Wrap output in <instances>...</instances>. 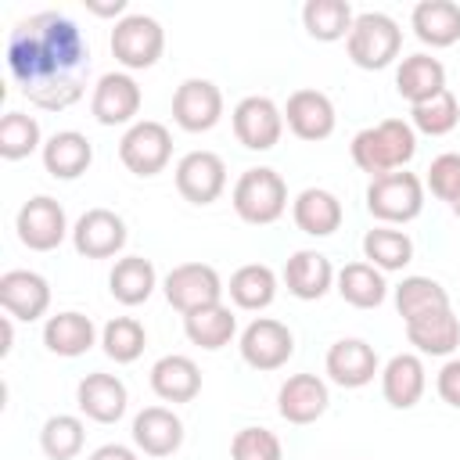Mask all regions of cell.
<instances>
[{"label":"cell","mask_w":460,"mask_h":460,"mask_svg":"<svg viewBox=\"0 0 460 460\" xmlns=\"http://www.w3.org/2000/svg\"><path fill=\"white\" fill-rule=\"evenodd\" d=\"M226 295H230V302H234L237 309L259 313V309L273 305V298H277V273H273L266 262L237 266V270L230 273Z\"/></svg>","instance_id":"33"},{"label":"cell","mask_w":460,"mask_h":460,"mask_svg":"<svg viewBox=\"0 0 460 460\" xmlns=\"http://www.w3.org/2000/svg\"><path fill=\"white\" fill-rule=\"evenodd\" d=\"M176 190L180 198H187L190 205H212L223 190H226V162L216 151H187L176 169Z\"/></svg>","instance_id":"15"},{"label":"cell","mask_w":460,"mask_h":460,"mask_svg":"<svg viewBox=\"0 0 460 460\" xmlns=\"http://www.w3.org/2000/svg\"><path fill=\"white\" fill-rule=\"evenodd\" d=\"M75 406L86 420L93 424H115L126 417V406H129V392L122 385V377L115 374H86L79 385H75Z\"/></svg>","instance_id":"18"},{"label":"cell","mask_w":460,"mask_h":460,"mask_svg":"<svg viewBox=\"0 0 460 460\" xmlns=\"http://www.w3.org/2000/svg\"><path fill=\"white\" fill-rule=\"evenodd\" d=\"M140 104H144V93L129 72H104L90 93V115L101 126H126L129 129L140 115Z\"/></svg>","instance_id":"12"},{"label":"cell","mask_w":460,"mask_h":460,"mask_svg":"<svg viewBox=\"0 0 460 460\" xmlns=\"http://www.w3.org/2000/svg\"><path fill=\"white\" fill-rule=\"evenodd\" d=\"M406 338L420 356H453V349L460 345V316L453 313V305L431 309L417 320H406Z\"/></svg>","instance_id":"27"},{"label":"cell","mask_w":460,"mask_h":460,"mask_svg":"<svg viewBox=\"0 0 460 460\" xmlns=\"http://www.w3.org/2000/svg\"><path fill=\"white\" fill-rule=\"evenodd\" d=\"M0 305L14 320H40L50 309V284L36 270H7L0 277Z\"/></svg>","instance_id":"19"},{"label":"cell","mask_w":460,"mask_h":460,"mask_svg":"<svg viewBox=\"0 0 460 460\" xmlns=\"http://www.w3.org/2000/svg\"><path fill=\"white\" fill-rule=\"evenodd\" d=\"M456 122H460V97L449 86L410 108V126L417 133H428V137H446L456 129Z\"/></svg>","instance_id":"39"},{"label":"cell","mask_w":460,"mask_h":460,"mask_svg":"<svg viewBox=\"0 0 460 460\" xmlns=\"http://www.w3.org/2000/svg\"><path fill=\"white\" fill-rule=\"evenodd\" d=\"M223 119V90L212 79L190 75L172 93V122L187 133H208Z\"/></svg>","instance_id":"13"},{"label":"cell","mask_w":460,"mask_h":460,"mask_svg":"<svg viewBox=\"0 0 460 460\" xmlns=\"http://www.w3.org/2000/svg\"><path fill=\"white\" fill-rule=\"evenodd\" d=\"M449 208H453V216H456V219H460V198H456V201H453V205H449Z\"/></svg>","instance_id":"48"},{"label":"cell","mask_w":460,"mask_h":460,"mask_svg":"<svg viewBox=\"0 0 460 460\" xmlns=\"http://www.w3.org/2000/svg\"><path fill=\"white\" fill-rule=\"evenodd\" d=\"M367 212L385 226L417 219L424 212V180L406 169L374 176L367 187Z\"/></svg>","instance_id":"5"},{"label":"cell","mask_w":460,"mask_h":460,"mask_svg":"<svg viewBox=\"0 0 460 460\" xmlns=\"http://www.w3.org/2000/svg\"><path fill=\"white\" fill-rule=\"evenodd\" d=\"M7 68L36 108L65 111L83 97L90 47L72 18L58 11H40L11 29Z\"/></svg>","instance_id":"1"},{"label":"cell","mask_w":460,"mask_h":460,"mask_svg":"<svg viewBox=\"0 0 460 460\" xmlns=\"http://www.w3.org/2000/svg\"><path fill=\"white\" fill-rule=\"evenodd\" d=\"M151 392L162 399V402H190L198 399L201 392V370L190 356L183 352H169L162 359H155L151 367Z\"/></svg>","instance_id":"26"},{"label":"cell","mask_w":460,"mask_h":460,"mask_svg":"<svg viewBox=\"0 0 460 460\" xmlns=\"http://www.w3.org/2000/svg\"><path fill=\"white\" fill-rule=\"evenodd\" d=\"M43 169L54 180H79L93 165V144L79 129H58L43 144Z\"/></svg>","instance_id":"24"},{"label":"cell","mask_w":460,"mask_h":460,"mask_svg":"<svg viewBox=\"0 0 460 460\" xmlns=\"http://www.w3.org/2000/svg\"><path fill=\"white\" fill-rule=\"evenodd\" d=\"M144 345H147V331H144V323L133 320V316H111V320L101 327V349H104V356L115 359V363H133V359H140Z\"/></svg>","instance_id":"41"},{"label":"cell","mask_w":460,"mask_h":460,"mask_svg":"<svg viewBox=\"0 0 460 460\" xmlns=\"http://www.w3.org/2000/svg\"><path fill=\"white\" fill-rule=\"evenodd\" d=\"M410 29L424 47H453L460 40V4L420 0L410 11Z\"/></svg>","instance_id":"29"},{"label":"cell","mask_w":460,"mask_h":460,"mask_svg":"<svg viewBox=\"0 0 460 460\" xmlns=\"http://www.w3.org/2000/svg\"><path fill=\"white\" fill-rule=\"evenodd\" d=\"M363 262H370L381 273H399L413 262V241L406 230L395 226H374L363 234Z\"/></svg>","instance_id":"35"},{"label":"cell","mask_w":460,"mask_h":460,"mask_svg":"<svg viewBox=\"0 0 460 460\" xmlns=\"http://www.w3.org/2000/svg\"><path fill=\"white\" fill-rule=\"evenodd\" d=\"M234 212L237 219L252 223V226H270L284 216L288 208V183L277 169L270 165H252L237 176L234 190H230Z\"/></svg>","instance_id":"3"},{"label":"cell","mask_w":460,"mask_h":460,"mask_svg":"<svg viewBox=\"0 0 460 460\" xmlns=\"http://www.w3.org/2000/svg\"><path fill=\"white\" fill-rule=\"evenodd\" d=\"M230 460H284V446L270 428H241L230 442Z\"/></svg>","instance_id":"42"},{"label":"cell","mask_w":460,"mask_h":460,"mask_svg":"<svg viewBox=\"0 0 460 460\" xmlns=\"http://www.w3.org/2000/svg\"><path fill=\"white\" fill-rule=\"evenodd\" d=\"M158 288L155 262L144 255H122L108 273V291L122 305H144Z\"/></svg>","instance_id":"32"},{"label":"cell","mask_w":460,"mask_h":460,"mask_svg":"<svg viewBox=\"0 0 460 460\" xmlns=\"http://www.w3.org/2000/svg\"><path fill=\"white\" fill-rule=\"evenodd\" d=\"M331 406V388L316 374H291L277 388V413L288 424H313L327 413Z\"/></svg>","instance_id":"20"},{"label":"cell","mask_w":460,"mask_h":460,"mask_svg":"<svg viewBox=\"0 0 460 460\" xmlns=\"http://www.w3.org/2000/svg\"><path fill=\"white\" fill-rule=\"evenodd\" d=\"M86 11L90 14H97V18H115V22H122L129 11H126V0H108V4H101V0H86Z\"/></svg>","instance_id":"46"},{"label":"cell","mask_w":460,"mask_h":460,"mask_svg":"<svg viewBox=\"0 0 460 460\" xmlns=\"http://www.w3.org/2000/svg\"><path fill=\"white\" fill-rule=\"evenodd\" d=\"M323 370L338 388H363L381 374V359H377L370 341L338 338L323 356Z\"/></svg>","instance_id":"17"},{"label":"cell","mask_w":460,"mask_h":460,"mask_svg":"<svg viewBox=\"0 0 460 460\" xmlns=\"http://www.w3.org/2000/svg\"><path fill=\"white\" fill-rule=\"evenodd\" d=\"M349 151H352V162L374 180L410 165V158L417 155V129L406 119H381L377 126L359 129Z\"/></svg>","instance_id":"2"},{"label":"cell","mask_w":460,"mask_h":460,"mask_svg":"<svg viewBox=\"0 0 460 460\" xmlns=\"http://www.w3.org/2000/svg\"><path fill=\"white\" fill-rule=\"evenodd\" d=\"M291 219L309 237H331L341 226L345 208H341L338 194H331L327 187H305L291 201Z\"/></svg>","instance_id":"25"},{"label":"cell","mask_w":460,"mask_h":460,"mask_svg":"<svg viewBox=\"0 0 460 460\" xmlns=\"http://www.w3.org/2000/svg\"><path fill=\"white\" fill-rule=\"evenodd\" d=\"M230 122H234V137L241 147L273 151L284 133V108H277V101L266 93H248L234 104Z\"/></svg>","instance_id":"8"},{"label":"cell","mask_w":460,"mask_h":460,"mask_svg":"<svg viewBox=\"0 0 460 460\" xmlns=\"http://www.w3.org/2000/svg\"><path fill=\"white\" fill-rule=\"evenodd\" d=\"M11 320H14V316H4V320H0V338H4L0 356H7V352H11V345H14V327H11Z\"/></svg>","instance_id":"47"},{"label":"cell","mask_w":460,"mask_h":460,"mask_svg":"<svg viewBox=\"0 0 460 460\" xmlns=\"http://www.w3.org/2000/svg\"><path fill=\"white\" fill-rule=\"evenodd\" d=\"M381 395L388 406L395 410H413L428 388V370L424 359L417 352H395L385 367H381Z\"/></svg>","instance_id":"21"},{"label":"cell","mask_w":460,"mask_h":460,"mask_svg":"<svg viewBox=\"0 0 460 460\" xmlns=\"http://www.w3.org/2000/svg\"><path fill=\"white\" fill-rule=\"evenodd\" d=\"M97 327L86 313L79 309H65V313H54L47 316L43 323V345L54 352V356H65V359H75L83 352H90L97 345Z\"/></svg>","instance_id":"28"},{"label":"cell","mask_w":460,"mask_h":460,"mask_svg":"<svg viewBox=\"0 0 460 460\" xmlns=\"http://www.w3.org/2000/svg\"><path fill=\"white\" fill-rule=\"evenodd\" d=\"M86 442V424L75 413H54L40 428V449L47 460H75Z\"/></svg>","instance_id":"37"},{"label":"cell","mask_w":460,"mask_h":460,"mask_svg":"<svg viewBox=\"0 0 460 460\" xmlns=\"http://www.w3.org/2000/svg\"><path fill=\"white\" fill-rule=\"evenodd\" d=\"M334 291L356 309H377L388 298V280L370 262H345L334 277Z\"/></svg>","instance_id":"34"},{"label":"cell","mask_w":460,"mask_h":460,"mask_svg":"<svg viewBox=\"0 0 460 460\" xmlns=\"http://www.w3.org/2000/svg\"><path fill=\"white\" fill-rule=\"evenodd\" d=\"M352 22H356V14H352L349 0H305L302 4V25L320 43L349 40Z\"/></svg>","instance_id":"36"},{"label":"cell","mask_w":460,"mask_h":460,"mask_svg":"<svg viewBox=\"0 0 460 460\" xmlns=\"http://www.w3.org/2000/svg\"><path fill=\"white\" fill-rule=\"evenodd\" d=\"M284 288H288V295H295V298H302V302H316V298H323L331 288H334V266H331V259L323 255V252H316V248H298L288 262H284Z\"/></svg>","instance_id":"22"},{"label":"cell","mask_w":460,"mask_h":460,"mask_svg":"<svg viewBox=\"0 0 460 460\" xmlns=\"http://www.w3.org/2000/svg\"><path fill=\"white\" fill-rule=\"evenodd\" d=\"M86 460H140L137 456V449L133 446H122V442H104V446H97Z\"/></svg>","instance_id":"45"},{"label":"cell","mask_w":460,"mask_h":460,"mask_svg":"<svg viewBox=\"0 0 460 460\" xmlns=\"http://www.w3.org/2000/svg\"><path fill=\"white\" fill-rule=\"evenodd\" d=\"M345 50H349V61L356 68H367V72L388 68L399 58V50H402V29L385 11H363L352 22Z\"/></svg>","instance_id":"4"},{"label":"cell","mask_w":460,"mask_h":460,"mask_svg":"<svg viewBox=\"0 0 460 460\" xmlns=\"http://www.w3.org/2000/svg\"><path fill=\"white\" fill-rule=\"evenodd\" d=\"M43 129H40V122L32 119V115H25V111H7L4 119H0V158H7V162H22V158H29L32 151H43Z\"/></svg>","instance_id":"40"},{"label":"cell","mask_w":460,"mask_h":460,"mask_svg":"<svg viewBox=\"0 0 460 460\" xmlns=\"http://www.w3.org/2000/svg\"><path fill=\"white\" fill-rule=\"evenodd\" d=\"M133 446L144 456H172L183 446V420L169 406H144L133 417Z\"/></svg>","instance_id":"23"},{"label":"cell","mask_w":460,"mask_h":460,"mask_svg":"<svg viewBox=\"0 0 460 460\" xmlns=\"http://www.w3.org/2000/svg\"><path fill=\"white\" fill-rule=\"evenodd\" d=\"M435 392H438V399H442L446 406L460 410V356H453V359H446V363L438 367V374H435Z\"/></svg>","instance_id":"44"},{"label":"cell","mask_w":460,"mask_h":460,"mask_svg":"<svg viewBox=\"0 0 460 460\" xmlns=\"http://www.w3.org/2000/svg\"><path fill=\"white\" fill-rule=\"evenodd\" d=\"M126 241H129L126 219L111 208H86L72 223V248L83 259H111L126 248Z\"/></svg>","instance_id":"14"},{"label":"cell","mask_w":460,"mask_h":460,"mask_svg":"<svg viewBox=\"0 0 460 460\" xmlns=\"http://www.w3.org/2000/svg\"><path fill=\"white\" fill-rule=\"evenodd\" d=\"M446 305H449V291L431 277L413 273V277H402L395 284V309H399L402 323L417 320V316H424L431 309H446Z\"/></svg>","instance_id":"38"},{"label":"cell","mask_w":460,"mask_h":460,"mask_svg":"<svg viewBox=\"0 0 460 460\" xmlns=\"http://www.w3.org/2000/svg\"><path fill=\"white\" fill-rule=\"evenodd\" d=\"M162 291H165V302L176 309V313H194L201 305H216L223 302V277L216 273V266L208 262H180L165 273L162 280Z\"/></svg>","instance_id":"9"},{"label":"cell","mask_w":460,"mask_h":460,"mask_svg":"<svg viewBox=\"0 0 460 460\" xmlns=\"http://www.w3.org/2000/svg\"><path fill=\"white\" fill-rule=\"evenodd\" d=\"M424 190H431L446 205H453L460 198V155L456 151H442L438 158H431L428 176H424Z\"/></svg>","instance_id":"43"},{"label":"cell","mask_w":460,"mask_h":460,"mask_svg":"<svg viewBox=\"0 0 460 460\" xmlns=\"http://www.w3.org/2000/svg\"><path fill=\"white\" fill-rule=\"evenodd\" d=\"M395 90L413 108V104H420V101H428V97H435V93L446 90V65L438 58L424 54V50L420 54H410L395 68Z\"/></svg>","instance_id":"30"},{"label":"cell","mask_w":460,"mask_h":460,"mask_svg":"<svg viewBox=\"0 0 460 460\" xmlns=\"http://www.w3.org/2000/svg\"><path fill=\"white\" fill-rule=\"evenodd\" d=\"M108 47H111V58L126 72H140V68L158 65L162 50H165V29L158 25V18L137 11V14H126L122 22H115Z\"/></svg>","instance_id":"6"},{"label":"cell","mask_w":460,"mask_h":460,"mask_svg":"<svg viewBox=\"0 0 460 460\" xmlns=\"http://www.w3.org/2000/svg\"><path fill=\"white\" fill-rule=\"evenodd\" d=\"M14 230H18V241L29 252H54L65 237H72L65 205L58 198H50V194L29 198L14 216Z\"/></svg>","instance_id":"10"},{"label":"cell","mask_w":460,"mask_h":460,"mask_svg":"<svg viewBox=\"0 0 460 460\" xmlns=\"http://www.w3.org/2000/svg\"><path fill=\"white\" fill-rule=\"evenodd\" d=\"M172 158V133L158 119H137L119 140V162L133 176H158Z\"/></svg>","instance_id":"7"},{"label":"cell","mask_w":460,"mask_h":460,"mask_svg":"<svg viewBox=\"0 0 460 460\" xmlns=\"http://www.w3.org/2000/svg\"><path fill=\"white\" fill-rule=\"evenodd\" d=\"M183 334H187L190 345H198V349H205V352H219V349H226V345L234 341V334H237V316H234V309L223 305V302L201 305V309H194V313L183 316Z\"/></svg>","instance_id":"31"},{"label":"cell","mask_w":460,"mask_h":460,"mask_svg":"<svg viewBox=\"0 0 460 460\" xmlns=\"http://www.w3.org/2000/svg\"><path fill=\"white\" fill-rule=\"evenodd\" d=\"M237 349L252 370H280L295 356V334L288 323H280L273 316H255L241 331Z\"/></svg>","instance_id":"11"},{"label":"cell","mask_w":460,"mask_h":460,"mask_svg":"<svg viewBox=\"0 0 460 460\" xmlns=\"http://www.w3.org/2000/svg\"><path fill=\"white\" fill-rule=\"evenodd\" d=\"M284 126L298 137V140H327L338 126V115H334V101L323 93V90H295L284 104Z\"/></svg>","instance_id":"16"}]
</instances>
